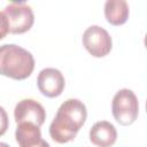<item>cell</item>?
Returning <instances> with one entry per match:
<instances>
[{
	"instance_id": "obj_2",
	"label": "cell",
	"mask_w": 147,
	"mask_h": 147,
	"mask_svg": "<svg viewBox=\"0 0 147 147\" xmlns=\"http://www.w3.org/2000/svg\"><path fill=\"white\" fill-rule=\"evenodd\" d=\"M34 69L33 55L15 44L0 46V75L15 80H23L31 76Z\"/></svg>"
},
{
	"instance_id": "obj_11",
	"label": "cell",
	"mask_w": 147,
	"mask_h": 147,
	"mask_svg": "<svg viewBox=\"0 0 147 147\" xmlns=\"http://www.w3.org/2000/svg\"><path fill=\"white\" fill-rule=\"evenodd\" d=\"M9 126V118L3 107L0 106V137L3 136Z\"/></svg>"
},
{
	"instance_id": "obj_5",
	"label": "cell",
	"mask_w": 147,
	"mask_h": 147,
	"mask_svg": "<svg viewBox=\"0 0 147 147\" xmlns=\"http://www.w3.org/2000/svg\"><path fill=\"white\" fill-rule=\"evenodd\" d=\"M83 45L94 57L108 55L113 48V40L108 31L99 25L88 26L83 33Z\"/></svg>"
},
{
	"instance_id": "obj_1",
	"label": "cell",
	"mask_w": 147,
	"mask_h": 147,
	"mask_svg": "<svg viewBox=\"0 0 147 147\" xmlns=\"http://www.w3.org/2000/svg\"><path fill=\"white\" fill-rule=\"evenodd\" d=\"M87 118L86 106L78 99L65 100L49 125V136L57 144L72 141Z\"/></svg>"
},
{
	"instance_id": "obj_7",
	"label": "cell",
	"mask_w": 147,
	"mask_h": 147,
	"mask_svg": "<svg viewBox=\"0 0 147 147\" xmlns=\"http://www.w3.org/2000/svg\"><path fill=\"white\" fill-rule=\"evenodd\" d=\"M37 86L42 95L47 98H56L62 94L65 86V80L59 69L45 68L38 75Z\"/></svg>"
},
{
	"instance_id": "obj_4",
	"label": "cell",
	"mask_w": 147,
	"mask_h": 147,
	"mask_svg": "<svg viewBox=\"0 0 147 147\" xmlns=\"http://www.w3.org/2000/svg\"><path fill=\"white\" fill-rule=\"evenodd\" d=\"M3 14L8 21L9 32L14 34L25 33L34 23L32 8L25 2H11L7 5Z\"/></svg>"
},
{
	"instance_id": "obj_13",
	"label": "cell",
	"mask_w": 147,
	"mask_h": 147,
	"mask_svg": "<svg viewBox=\"0 0 147 147\" xmlns=\"http://www.w3.org/2000/svg\"><path fill=\"white\" fill-rule=\"evenodd\" d=\"M0 147H10V146L6 142H0Z\"/></svg>"
},
{
	"instance_id": "obj_3",
	"label": "cell",
	"mask_w": 147,
	"mask_h": 147,
	"mask_svg": "<svg viewBox=\"0 0 147 147\" xmlns=\"http://www.w3.org/2000/svg\"><path fill=\"white\" fill-rule=\"evenodd\" d=\"M111 113L115 121L123 125H131L139 114L138 98L129 88H122L116 92L111 101Z\"/></svg>"
},
{
	"instance_id": "obj_10",
	"label": "cell",
	"mask_w": 147,
	"mask_h": 147,
	"mask_svg": "<svg viewBox=\"0 0 147 147\" xmlns=\"http://www.w3.org/2000/svg\"><path fill=\"white\" fill-rule=\"evenodd\" d=\"M130 9L125 0H108L105 3V17L111 25H123L129 18Z\"/></svg>"
},
{
	"instance_id": "obj_9",
	"label": "cell",
	"mask_w": 147,
	"mask_h": 147,
	"mask_svg": "<svg viewBox=\"0 0 147 147\" xmlns=\"http://www.w3.org/2000/svg\"><path fill=\"white\" fill-rule=\"evenodd\" d=\"M90 140L98 147H111L117 140V130L108 121L96 122L90 130Z\"/></svg>"
},
{
	"instance_id": "obj_6",
	"label": "cell",
	"mask_w": 147,
	"mask_h": 147,
	"mask_svg": "<svg viewBox=\"0 0 147 147\" xmlns=\"http://www.w3.org/2000/svg\"><path fill=\"white\" fill-rule=\"evenodd\" d=\"M16 123H31L40 127L46 119V110L41 103L33 99H23L18 101L14 109Z\"/></svg>"
},
{
	"instance_id": "obj_8",
	"label": "cell",
	"mask_w": 147,
	"mask_h": 147,
	"mask_svg": "<svg viewBox=\"0 0 147 147\" xmlns=\"http://www.w3.org/2000/svg\"><path fill=\"white\" fill-rule=\"evenodd\" d=\"M15 138L20 147H51L42 139L40 129L31 123H18Z\"/></svg>"
},
{
	"instance_id": "obj_12",
	"label": "cell",
	"mask_w": 147,
	"mask_h": 147,
	"mask_svg": "<svg viewBox=\"0 0 147 147\" xmlns=\"http://www.w3.org/2000/svg\"><path fill=\"white\" fill-rule=\"evenodd\" d=\"M8 32H9V25L7 17L3 14V11H0V40L3 39Z\"/></svg>"
}]
</instances>
